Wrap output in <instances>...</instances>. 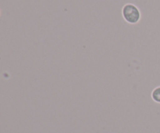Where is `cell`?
<instances>
[{
	"instance_id": "2",
	"label": "cell",
	"mask_w": 160,
	"mask_h": 133,
	"mask_svg": "<svg viewBox=\"0 0 160 133\" xmlns=\"http://www.w3.org/2000/svg\"><path fill=\"white\" fill-rule=\"evenodd\" d=\"M151 97L155 103L160 104V86L153 89L151 93Z\"/></svg>"
},
{
	"instance_id": "1",
	"label": "cell",
	"mask_w": 160,
	"mask_h": 133,
	"mask_svg": "<svg viewBox=\"0 0 160 133\" xmlns=\"http://www.w3.org/2000/svg\"><path fill=\"white\" fill-rule=\"evenodd\" d=\"M122 15L127 23L130 24H136L141 20L140 9L132 3H128L124 5L122 9Z\"/></svg>"
}]
</instances>
